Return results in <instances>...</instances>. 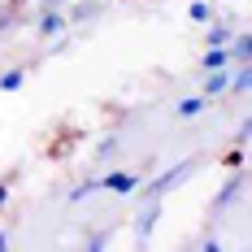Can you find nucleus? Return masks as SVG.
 <instances>
[{
	"label": "nucleus",
	"instance_id": "f257e3e1",
	"mask_svg": "<svg viewBox=\"0 0 252 252\" xmlns=\"http://www.w3.org/2000/svg\"><path fill=\"white\" fill-rule=\"evenodd\" d=\"M187 174H191V161H178V165H170V170H165L161 178H152L148 196H165V191H174V187H178V183H183Z\"/></svg>",
	"mask_w": 252,
	"mask_h": 252
},
{
	"label": "nucleus",
	"instance_id": "f03ea898",
	"mask_svg": "<svg viewBox=\"0 0 252 252\" xmlns=\"http://www.w3.org/2000/svg\"><path fill=\"white\" fill-rule=\"evenodd\" d=\"M157 218H161V196H148V204H144V213L135 218V235H139V244L152 235V226H157Z\"/></svg>",
	"mask_w": 252,
	"mask_h": 252
},
{
	"label": "nucleus",
	"instance_id": "7ed1b4c3",
	"mask_svg": "<svg viewBox=\"0 0 252 252\" xmlns=\"http://www.w3.org/2000/svg\"><path fill=\"white\" fill-rule=\"evenodd\" d=\"M104 191H118V196H130L135 187H139V178L135 174H122V170H113V174H104V178H96Z\"/></svg>",
	"mask_w": 252,
	"mask_h": 252
},
{
	"label": "nucleus",
	"instance_id": "20e7f679",
	"mask_svg": "<svg viewBox=\"0 0 252 252\" xmlns=\"http://www.w3.org/2000/svg\"><path fill=\"white\" fill-rule=\"evenodd\" d=\"M235 196H244V174H239V170H235V178H230L226 187L218 191V200H213V213H222V209H230V204H235Z\"/></svg>",
	"mask_w": 252,
	"mask_h": 252
},
{
	"label": "nucleus",
	"instance_id": "39448f33",
	"mask_svg": "<svg viewBox=\"0 0 252 252\" xmlns=\"http://www.w3.org/2000/svg\"><path fill=\"white\" fill-rule=\"evenodd\" d=\"M226 83H230V74H226V70H209V78H204V100L222 96V92H226Z\"/></svg>",
	"mask_w": 252,
	"mask_h": 252
},
{
	"label": "nucleus",
	"instance_id": "423d86ee",
	"mask_svg": "<svg viewBox=\"0 0 252 252\" xmlns=\"http://www.w3.org/2000/svg\"><path fill=\"white\" fill-rule=\"evenodd\" d=\"M230 39H235V48H230V61L248 65V61H252V35L244 31V35H230Z\"/></svg>",
	"mask_w": 252,
	"mask_h": 252
},
{
	"label": "nucleus",
	"instance_id": "0eeeda50",
	"mask_svg": "<svg viewBox=\"0 0 252 252\" xmlns=\"http://www.w3.org/2000/svg\"><path fill=\"white\" fill-rule=\"evenodd\" d=\"M65 18H61V13H57V9H52V13H44V18H39V35H44V39H48V35H61V31H65Z\"/></svg>",
	"mask_w": 252,
	"mask_h": 252
},
{
	"label": "nucleus",
	"instance_id": "6e6552de",
	"mask_svg": "<svg viewBox=\"0 0 252 252\" xmlns=\"http://www.w3.org/2000/svg\"><path fill=\"white\" fill-rule=\"evenodd\" d=\"M200 65H204V70H226V65H230V52L226 48H209Z\"/></svg>",
	"mask_w": 252,
	"mask_h": 252
},
{
	"label": "nucleus",
	"instance_id": "1a4fd4ad",
	"mask_svg": "<svg viewBox=\"0 0 252 252\" xmlns=\"http://www.w3.org/2000/svg\"><path fill=\"white\" fill-rule=\"evenodd\" d=\"M96 13H100V4H96V0H87V4H74V13H70V18H65V22H87V18H96Z\"/></svg>",
	"mask_w": 252,
	"mask_h": 252
},
{
	"label": "nucleus",
	"instance_id": "9d476101",
	"mask_svg": "<svg viewBox=\"0 0 252 252\" xmlns=\"http://www.w3.org/2000/svg\"><path fill=\"white\" fill-rule=\"evenodd\" d=\"M248 87H252V70H248V65H239V74L226 83V92H239V96H244Z\"/></svg>",
	"mask_w": 252,
	"mask_h": 252
},
{
	"label": "nucleus",
	"instance_id": "9b49d317",
	"mask_svg": "<svg viewBox=\"0 0 252 252\" xmlns=\"http://www.w3.org/2000/svg\"><path fill=\"white\" fill-rule=\"evenodd\" d=\"M22 78H26V70H4V74H0V92H18Z\"/></svg>",
	"mask_w": 252,
	"mask_h": 252
},
{
	"label": "nucleus",
	"instance_id": "f8f14e48",
	"mask_svg": "<svg viewBox=\"0 0 252 252\" xmlns=\"http://www.w3.org/2000/svg\"><path fill=\"white\" fill-rule=\"evenodd\" d=\"M204 109V96H187V100H178V118H196Z\"/></svg>",
	"mask_w": 252,
	"mask_h": 252
},
{
	"label": "nucleus",
	"instance_id": "ddd939ff",
	"mask_svg": "<svg viewBox=\"0 0 252 252\" xmlns=\"http://www.w3.org/2000/svg\"><path fill=\"white\" fill-rule=\"evenodd\" d=\"M230 35H235L230 26H213V31H209V48H226V44H230Z\"/></svg>",
	"mask_w": 252,
	"mask_h": 252
},
{
	"label": "nucleus",
	"instance_id": "4468645a",
	"mask_svg": "<svg viewBox=\"0 0 252 252\" xmlns=\"http://www.w3.org/2000/svg\"><path fill=\"white\" fill-rule=\"evenodd\" d=\"M187 13H191V22H209V4H204V0H196Z\"/></svg>",
	"mask_w": 252,
	"mask_h": 252
},
{
	"label": "nucleus",
	"instance_id": "2eb2a0df",
	"mask_svg": "<svg viewBox=\"0 0 252 252\" xmlns=\"http://www.w3.org/2000/svg\"><path fill=\"white\" fill-rule=\"evenodd\" d=\"M100 248H109V239L104 235H87V252H100Z\"/></svg>",
	"mask_w": 252,
	"mask_h": 252
},
{
	"label": "nucleus",
	"instance_id": "dca6fc26",
	"mask_svg": "<svg viewBox=\"0 0 252 252\" xmlns=\"http://www.w3.org/2000/svg\"><path fill=\"white\" fill-rule=\"evenodd\" d=\"M226 165H230V170H244V148H235V152H230V157H226Z\"/></svg>",
	"mask_w": 252,
	"mask_h": 252
},
{
	"label": "nucleus",
	"instance_id": "f3484780",
	"mask_svg": "<svg viewBox=\"0 0 252 252\" xmlns=\"http://www.w3.org/2000/svg\"><path fill=\"white\" fill-rule=\"evenodd\" d=\"M235 135H239V144H248V135H252V122H248V118L239 122V130H235Z\"/></svg>",
	"mask_w": 252,
	"mask_h": 252
},
{
	"label": "nucleus",
	"instance_id": "a211bd4d",
	"mask_svg": "<svg viewBox=\"0 0 252 252\" xmlns=\"http://www.w3.org/2000/svg\"><path fill=\"white\" fill-rule=\"evenodd\" d=\"M9 204V183H0V209Z\"/></svg>",
	"mask_w": 252,
	"mask_h": 252
},
{
	"label": "nucleus",
	"instance_id": "6ab92c4d",
	"mask_svg": "<svg viewBox=\"0 0 252 252\" xmlns=\"http://www.w3.org/2000/svg\"><path fill=\"white\" fill-rule=\"evenodd\" d=\"M52 9H61V0H44V13H52Z\"/></svg>",
	"mask_w": 252,
	"mask_h": 252
},
{
	"label": "nucleus",
	"instance_id": "aec40b11",
	"mask_svg": "<svg viewBox=\"0 0 252 252\" xmlns=\"http://www.w3.org/2000/svg\"><path fill=\"white\" fill-rule=\"evenodd\" d=\"M4 248H9V235H4V230H0V252H4Z\"/></svg>",
	"mask_w": 252,
	"mask_h": 252
},
{
	"label": "nucleus",
	"instance_id": "412c9836",
	"mask_svg": "<svg viewBox=\"0 0 252 252\" xmlns=\"http://www.w3.org/2000/svg\"><path fill=\"white\" fill-rule=\"evenodd\" d=\"M18 4H22V0H13V9H18Z\"/></svg>",
	"mask_w": 252,
	"mask_h": 252
}]
</instances>
